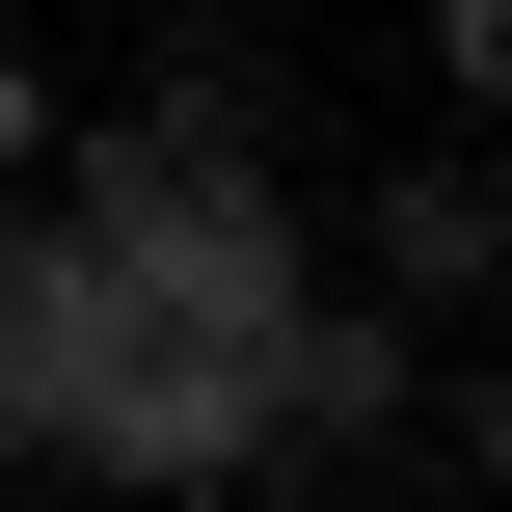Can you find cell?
<instances>
[{
  "mask_svg": "<svg viewBox=\"0 0 512 512\" xmlns=\"http://www.w3.org/2000/svg\"><path fill=\"white\" fill-rule=\"evenodd\" d=\"M486 270H512V189H486V135L378 162V324L432 351V324H486Z\"/></svg>",
  "mask_w": 512,
  "mask_h": 512,
  "instance_id": "1",
  "label": "cell"
},
{
  "mask_svg": "<svg viewBox=\"0 0 512 512\" xmlns=\"http://www.w3.org/2000/svg\"><path fill=\"white\" fill-rule=\"evenodd\" d=\"M108 135H135V162H243V135H270V27H162Z\"/></svg>",
  "mask_w": 512,
  "mask_h": 512,
  "instance_id": "2",
  "label": "cell"
},
{
  "mask_svg": "<svg viewBox=\"0 0 512 512\" xmlns=\"http://www.w3.org/2000/svg\"><path fill=\"white\" fill-rule=\"evenodd\" d=\"M486 81H512V0H432V135H486Z\"/></svg>",
  "mask_w": 512,
  "mask_h": 512,
  "instance_id": "3",
  "label": "cell"
},
{
  "mask_svg": "<svg viewBox=\"0 0 512 512\" xmlns=\"http://www.w3.org/2000/svg\"><path fill=\"white\" fill-rule=\"evenodd\" d=\"M27 162H54V54H0V189H27Z\"/></svg>",
  "mask_w": 512,
  "mask_h": 512,
  "instance_id": "4",
  "label": "cell"
},
{
  "mask_svg": "<svg viewBox=\"0 0 512 512\" xmlns=\"http://www.w3.org/2000/svg\"><path fill=\"white\" fill-rule=\"evenodd\" d=\"M189 512H351V486H297V459H243V486H189Z\"/></svg>",
  "mask_w": 512,
  "mask_h": 512,
  "instance_id": "5",
  "label": "cell"
},
{
  "mask_svg": "<svg viewBox=\"0 0 512 512\" xmlns=\"http://www.w3.org/2000/svg\"><path fill=\"white\" fill-rule=\"evenodd\" d=\"M189 27H270V0H189Z\"/></svg>",
  "mask_w": 512,
  "mask_h": 512,
  "instance_id": "6",
  "label": "cell"
},
{
  "mask_svg": "<svg viewBox=\"0 0 512 512\" xmlns=\"http://www.w3.org/2000/svg\"><path fill=\"white\" fill-rule=\"evenodd\" d=\"M54 512H108V486H54Z\"/></svg>",
  "mask_w": 512,
  "mask_h": 512,
  "instance_id": "7",
  "label": "cell"
}]
</instances>
